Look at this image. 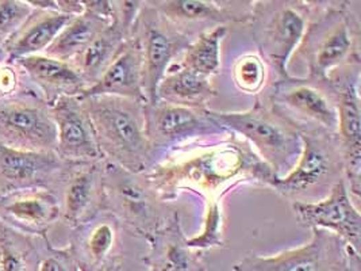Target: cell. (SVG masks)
Returning a JSON list of instances; mask_svg holds the SVG:
<instances>
[{
    "label": "cell",
    "mask_w": 361,
    "mask_h": 271,
    "mask_svg": "<svg viewBox=\"0 0 361 271\" xmlns=\"http://www.w3.org/2000/svg\"><path fill=\"white\" fill-rule=\"evenodd\" d=\"M144 175L165 203L190 193L204 205L224 203L238 187H268L276 176L247 141L233 133L197 140L163 153Z\"/></svg>",
    "instance_id": "1"
},
{
    "label": "cell",
    "mask_w": 361,
    "mask_h": 271,
    "mask_svg": "<svg viewBox=\"0 0 361 271\" xmlns=\"http://www.w3.org/2000/svg\"><path fill=\"white\" fill-rule=\"evenodd\" d=\"M293 59L307 76L329 79L343 68L361 66V20L350 1H312L305 35Z\"/></svg>",
    "instance_id": "2"
},
{
    "label": "cell",
    "mask_w": 361,
    "mask_h": 271,
    "mask_svg": "<svg viewBox=\"0 0 361 271\" xmlns=\"http://www.w3.org/2000/svg\"><path fill=\"white\" fill-rule=\"evenodd\" d=\"M80 100L94 125L103 160L133 172H145L156 162L145 129V103L110 95Z\"/></svg>",
    "instance_id": "3"
},
{
    "label": "cell",
    "mask_w": 361,
    "mask_h": 271,
    "mask_svg": "<svg viewBox=\"0 0 361 271\" xmlns=\"http://www.w3.org/2000/svg\"><path fill=\"white\" fill-rule=\"evenodd\" d=\"M302 151L294 169L274 176L268 188L291 203H318L345 181L344 152L338 137L317 126L298 128Z\"/></svg>",
    "instance_id": "4"
},
{
    "label": "cell",
    "mask_w": 361,
    "mask_h": 271,
    "mask_svg": "<svg viewBox=\"0 0 361 271\" xmlns=\"http://www.w3.org/2000/svg\"><path fill=\"white\" fill-rule=\"evenodd\" d=\"M207 116L219 128L249 143L276 176L287 175L302 151L295 125L257 95L250 109L244 112H216L207 109Z\"/></svg>",
    "instance_id": "5"
},
{
    "label": "cell",
    "mask_w": 361,
    "mask_h": 271,
    "mask_svg": "<svg viewBox=\"0 0 361 271\" xmlns=\"http://www.w3.org/2000/svg\"><path fill=\"white\" fill-rule=\"evenodd\" d=\"M312 13V1H252L247 26L259 56L278 79L290 76L288 63L299 47Z\"/></svg>",
    "instance_id": "6"
},
{
    "label": "cell",
    "mask_w": 361,
    "mask_h": 271,
    "mask_svg": "<svg viewBox=\"0 0 361 271\" xmlns=\"http://www.w3.org/2000/svg\"><path fill=\"white\" fill-rule=\"evenodd\" d=\"M106 210L119 221L122 231L147 239L168 220L166 203L144 172H133L104 160Z\"/></svg>",
    "instance_id": "7"
},
{
    "label": "cell",
    "mask_w": 361,
    "mask_h": 271,
    "mask_svg": "<svg viewBox=\"0 0 361 271\" xmlns=\"http://www.w3.org/2000/svg\"><path fill=\"white\" fill-rule=\"evenodd\" d=\"M231 271H361L360 253L325 229H312L300 247L274 255L247 254Z\"/></svg>",
    "instance_id": "8"
},
{
    "label": "cell",
    "mask_w": 361,
    "mask_h": 271,
    "mask_svg": "<svg viewBox=\"0 0 361 271\" xmlns=\"http://www.w3.org/2000/svg\"><path fill=\"white\" fill-rule=\"evenodd\" d=\"M51 106L37 90L0 95V144L18 151L56 152Z\"/></svg>",
    "instance_id": "9"
},
{
    "label": "cell",
    "mask_w": 361,
    "mask_h": 271,
    "mask_svg": "<svg viewBox=\"0 0 361 271\" xmlns=\"http://www.w3.org/2000/svg\"><path fill=\"white\" fill-rule=\"evenodd\" d=\"M263 98L290 119L296 129L317 126L337 132L336 92L330 79L290 75L274 82Z\"/></svg>",
    "instance_id": "10"
},
{
    "label": "cell",
    "mask_w": 361,
    "mask_h": 271,
    "mask_svg": "<svg viewBox=\"0 0 361 271\" xmlns=\"http://www.w3.org/2000/svg\"><path fill=\"white\" fill-rule=\"evenodd\" d=\"M132 35L138 41L142 56L147 103H154L161 79L192 40L160 14L150 0L144 1Z\"/></svg>",
    "instance_id": "11"
},
{
    "label": "cell",
    "mask_w": 361,
    "mask_h": 271,
    "mask_svg": "<svg viewBox=\"0 0 361 271\" xmlns=\"http://www.w3.org/2000/svg\"><path fill=\"white\" fill-rule=\"evenodd\" d=\"M361 66L343 68L329 79L336 92L337 132L345 160V183L356 205L360 206L361 191Z\"/></svg>",
    "instance_id": "12"
},
{
    "label": "cell",
    "mask_w": 361,
    "mask_h": 271,
    "mask_svg": "<svg viewBox=\"0 0 361 271\" xmlns=\"http://www.w3.org/2000/svg\"><path fill=\"white\" fill-rule=\"evenodd\" d=\"M144 116L149 143L156 155L197 140L229 133L207 116V109H191L156 101L144 104Z\"/></svg>",
    "instance_id": "13"
},
{
    "label": "cell",
    "mask_w": 361,
    "mask_h": 271,
    "mask_svg": "<svg viewBox=\"0 0 361 271\" xmlns=\"http://www.w3.org/2000/svg\"><path fill=\"white\" fill-rule=\"evenodd\" d=\"M78 164L56 152L18 151L0 144V197L34 188L56 193Z\"/></svg>",
    "instance_id": "14"
},
{
    "label": "cell",
    "mask_w": 361,
    "mask_h": 271,
    "mask_svg": "<svg viewBox=\"0 0 361 271\" xmlns=\"http://www.w3.org/2000/svg\"><path fill=\"white\" fill-rule=\"evenodd\" d=\"M150 3L191 40L215 28L247 25L252 8V1L150 0Z\"/></svg>",
    "instance_id": "15"
},
{
    "label": "cell",
    "mask_w": 361,
    "mask_h": 271,
    "mask_svg": "<svg viewBox=\"0 0 361 271\" xmlns=\"http://www.w3.org/2000/svg\"><path fill=\"white\" fill-rule=\"evenodd\" d=\"M296 220L309 229H325L360 253V206L353 201L345 181L334 187L326 198L312 203H293Z\"/></svg>",
    "instance_id": "16"
},
{
    "label": "cell",
    "mask_w": 361,
    "mask_h": 271,
    "mask_svg": "<svg viewBox=\"0 0 361 271\" xmlns=\"http://www.w3.org/2000/svg\"><path fill=\"white\" fill-rule=\"evenodd\" d=\"M56 125V153L69 163L103 160L94 125L79 97H63L51 104Z\"/></svg>",
    "instance_id": "17"
},
{
    "label": "cell",
    "mask_w": 361,
    "mask_h": 271,
    "mask_svg": "<svg viewBox=\"0 0 361 271\" xmlns=\"http://www.w3.org/2000/svg\"><path fill=\"white\" fill-rule=\"evenodd\" d=\"M61 220L71 229L94 219L106 210L104 160L78 164L56 191Z\"/></svg>",
    "instance_id": "18"
},
{
    "label": "cell",
    "mask_w": 361,
    "mask_h": 271,
    "mask_svg": "<svg viewBox=\"0 0 361 271\" xmlns=\"http://www.w3.org/2000/svg\"><path fill=\"white\" fill-rule=\"evenodd\" d=\"M121 234L119 221L107 210L72 229L68 246L80 270L104 271L121 260Z\"/></svg>",
    "instance_id": "19"
},
{
    "label": "cell",
    "mask_w": 361,
    "mask_h": 271,
    "mask_svg": "<svg viewBox=\"0 0 361 271\" xmlns=\"http://www.w3.org/2000/svg\"><path fill=\"white\" fill-rule=\"evenodd\" d=\"M59 220L60 201L51 190H22L0 197V221L25 235L47 237Z\"/></svg>",
    "instance_id": "20"
},
{
    "label": "cell",
    "mask_w": 361,
    "mask_h": 271,
    "mask_svg": "<svg viewBox=\"0 0 361 271\" xmlns=\"http://www.w3.org/2000/svg\"><path fill=\"white\" fill-rule=\"evenodd\" d=\"M145 240L148 253L142 262L149 271H206L204 253L188 246L178 212H172L164 225Z\"/></svg>",
    "instance_id": "21"
},
{
    "label": "cell",
    "mask_w": 361,
    "mask_h": 271,
    "mask_svg": "<svg viewBox=\"0 0 361 271\" xmlns=\"http://www.w3.org/2000/svg\"><path fill=\"white\" fill-rule=\"evenodd\" d=\"M110 95L147 103L144 87V63L138 41L132 35L103 72L98 82L84 91L80 98Z\"/></svg>",
    "instance_id": "22"
},
{
    "label": "cell",
    "mask_w": 361,
    "mask_h": 271,
    "mask_svg": "<svg viewBox=\"0 0 361 271\" xmlns=\"http://www.w3.org/2000/svg\"><path fill=\"white\" fill-rule=\"evenodd\" d=\"M30 79L35 90L50 106L63 97H82L88 88L79 71L71 63L45 54L20 57L13 61Z\"/></svg>",
    "instance_id": "23"
},
{
    "label": "cell",
    "mask_w": 361,
    "mask_h": 271,
    "mask_svg": "<svg viewBox=\"0 0 361 271\" xmlns=\"http://www.w3.org/2000/svg\"><path fill=\"white\" fill-rule=\"evenodd\" d=\"M72 18L53 10L33 8L23 25L6 40L7 63H13L20 57L42 54Z\"/></svg>",
    "instance_id": "24"
},
{
    "label": "cell",
    "mask_w": 361,
    "mask_h": 271,
    "mask_svg": "<svg viewBox=\"0 0 361 271\" xmlns=\"http://www.w3.org/2000/svg\"><path fill=\"white\" fill-rule=\"evenodd\" d=\"M216 95L212 79L178 66L169 68L157 87V101L191 109H209Z\"/></svg>",
    "instance_id": "25"
},
{
    "label": "cell",
    "mask_w": 361,
    "mask_h": 271,
    "mask_svg": "<svg viewBox=\"0 0 361 271\" xmlns=\"http://www.w3.org/2000/svg\"><path fill=\"white\" fill-rule=\"evenodd\" d=\"M113 20L100 17L84 8V13L73 17L56 37L49 48L42 54L72 63Z\"/></svg>",
    "instance_id": "26"
},
{
    "label": "cell",
    "mask_w": 361,
    "mask_h": 271,
    "mask_svg": "<svg viewBox=\"0 0 361 271\" xmlns=\"http://www.w3.org/2000/svg\"><path fill=\"white\" fill-rule=\"evenodd\" d=\"M121 25L113 20L98 37L71 63L79 71L84 82L88 85H95L103 72L113 63L115 56L122 48L123 42L130 38Z\"/></svg>",
    "instance_id": "27"
},
{
    "label": "cell",
    "mask_w": 361,
    "mask_h": 271,
    "mask_svg": "<svg viewBox=\"0 0 361 271\" xmlns=\"http://www.w3.org/2000/svg\"><path fill=\"white\" fill-rule=\"evenodd\" d=\"M47 239L25 235L0 221V271H38Z\"/></svg>",
    "instance_id": "28"
},
{
    "label": "cell",
    "mask_w": 361,
    "mask_h": 271,
    "mask_svg": "<svg viewBox=\"0 0 361 271\" xmlns=\"http://www.w3.org/2000/svg\"><path fill=\"white\" fill-rule=\"evenodd\" d=\"M229 28L221 26L195 37L181 53L178 67L185 68L197 75L213 79L222 68V42Z\"/></svg>",
    "instance_id": "29"
},
{
    "label": "cell",
    "mask_w": 361,
    "mask_h": 271,
    "mask_svg": "<svg viewBox=\"0 0 361 271\" xmlns=\"http://www.w3.org/2000/svg\"><path fill=\"white\" fill-rule=\"evenodd\" d=\"M231 79L238 91L262 95L268 80V66L257 53L241 54L233 64Z\"/></svg>",
    "instance_id": "30"
},
{
    "label": "cell",
    "mask_w": 361,
    "mask_h": 271,
    "mask_svg": "<svg viewBox=\"0 0 361 271\" xmlns=\"http://www.w3.org/2000/svg\"><path fill=\"white\" fill-rule=\"evenodd\" d=\"M225 210L224 203L204 205L203 228L197 236L190 237L188 246L197 251H207L214 248H224L226 244L225 234Z\"/></svg>",
    "instance_id": "31"
},
{
    "label": "cell",
    "mask_w": 361,
    "mask_h": 271,
    "mask_svg": "<svg viewBox=\"0 0 361 271\" xmlns=\"http://www.w3.org/2000/svg\"><path fill=\"white\" fill-rule=\"evenodd\" d=\"M27 0H0V37L7 40L32 14Z\"/></svg>",
    "instance_id": "32"
},
{
    "label": "cell",
    "mask_w": 361,
    "mask_h": 271,
    "mask_svg": "<svg viewBox=\"0 0 361 271\" xmlns=\"http://www.w3.org/2000/svg\"><path fill=\"white\" fill-rule=\"evenodd\" d=\"M38 271H82L75 259L69 246L57 248L50 243L49 237L45 241Z\"/></svg>",
    "instance_id": "33"
},
{
    "label": "cell",
    "mask_w": 361,
    "mask_h": 271,
    "mask_svg": "<svg viewBox=\"0 0 361 271\" xmlns=\"http://www.w3.org/2000/svg\"><path fill=\"white\" fill-rule=\"evenodd\" d=\"M17 66L13 63H6L0 66V95L13 94L19 85V73Z\"/></svg>",
    "instance_id": "34"
},
{
    "label": "cell",
    "mask_w": 361,
    "mask_h": 271,
    "mask_svg": "<svg viewBox=\"0 0 361 271\" xmlns=\"http://www.w3.org/2000/svg\"><path fill=\"white\" fill-rule=\"evenodd\" d=\"M57 13L68 17H78L84 13L82 0H56Z\"/></svg>",
    "instance_id": "35"
},
{
    "label": "cell",
    "mask_w": 361,
    "mask_h": 271,
    "mask_svg": "<svg viewBox=\"0 0 361 271\" xmlns=\"http://www.w3.org/2000/svg\"><path fill=\"white\" fill-rule=\"evenodd\" d=\"M8 61V53L6 49V40L0 37V66L6 64Z\"/></svg>",
    "instance_id": "36"
},
{
    "label": "cell",
    "mask_w": 361,
    "mask_h": 271,
    "mask_svg": "<svg viewBox=\"0 0 361 271\" xmlns=\"http://www.w3.org/2000/svg\"><path fill=\"white\" fill-rule=\"evenodd\" d=\"M122 265H123V259H121V260L115 262L113 266H110L109 269H106L104 271H121L122 270Z\"/></svg>",
    "instance_id": "37"
}]
</instances>
